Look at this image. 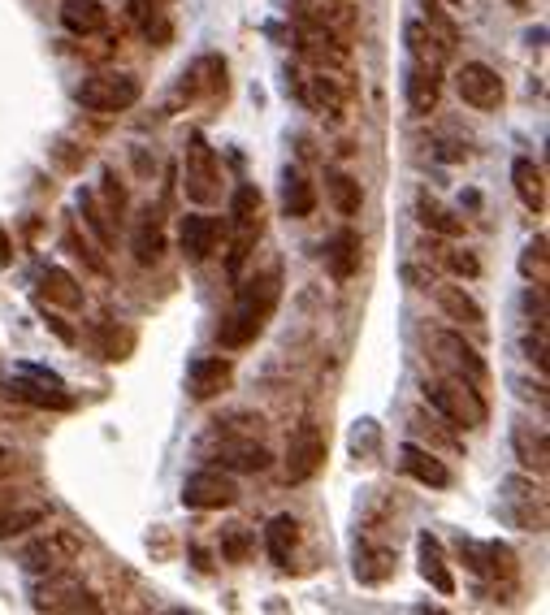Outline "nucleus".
<instances>
[{"label": "nucleus", "instance_id": "f257e3e1", "mask_svg": "<svg viewBox=\"0 0 550 615\" xmlns=\"http://www.w3.org/2000/svg\"><path fill=\"white\" fill-rule=\"evenodd\" d=\"M278 299H282V273L278 269H269L265 278H252L247 286H239L234 308L217 325V343L226 351H239L247 343H256L260 330H265L269 317H273V308H278Z\"/></svg>", "mask_w": 550, "mask_h": 615}, {"label": "nucleus", "instance_id": "f03ea898", "mask_svg": "<svg viewBox=\"0 0 550 615\" xmlns=\"http://www.w3.org/2000/svg\"><path fill=\"white\" fill-rule=\"evenodd\" d=\"M425 399H429V408L455 429H481L490 421V403L481 395V386L464 382V377H455V373L425 382Z\"/></svg>", "mask_w": 550, "mask_h": 615}, {"label": "nucleus", "instance_id": "7ed1b4c3", "mask_svg": "<svg viewBox=\"0 0 550 615\" xmlns=\"http://www.w3.org/2000/svg\"><path fill=\"white\" fill-rule=\"evenodd\" d=\"M78 104L91 113H126L135 109L139 96H143V83L135 74H117V70H104V74H91L78 83Z\"/></svg>", "mask_w": 550, "mask_h": 615}, {"label": "nucleus", "instance_id": "20e7f679", "mask_svg": "<svg viewBox=\"0 0 550 615\" xmlns=\"http://www.w3.org/2000/svg\"><path fill=\"white\" fill-rule=\"evenodd\" d=\"M182 191L191 204H213L221 195V165L217 152L208 148V139L200 130L187 135V152H182Z\"/></svg>", "mask_w": 550, "mask_h": 615}, {"label": "nucleus", "instance_id": "39448f33", "mask_svg": "<svg viewBox=\"0 0 550 615\" xmlns=\"http://www.w3.org/2000/svg\"><path fill=\"white\" fill-rule=\"evenodd\" d=\"M286 87L295 91L299 104H308V109L321 117H343V109H347V87L334 70H317V65H312V70H291Z\"/></svg>", "mask_w": 550, "mask_h": 615}, {"label": "nucleus", "instance_id": "423d86ee", "mask_svg": "<svg viewBox=\"0 0 550 615\" xmlns=\"http://www.w3.org/2000/svg\"><path fill=\"white\" fill-rule=\"evenodd\" d=\"M260 208H265V200H260V187H252V182H243L239 191H234L230 200V221H234V243H230V278H239L243 260L252 256V247L260 239Z\"/></svg>", "mask_w": 550, "mask_h": 615}, {"label": "nucleus", "instance_id": "0eeeda50", "mask_svg": "<svg viewBox=\"0 0 550 615\" xmlns=\"http://www.w3.org/2000/svg\"><path fill=\"white\" fill-rule=\"evenodd\" d=\"M325 455H330V442H325L321 425L304 421L286 442V486H304L325 468Z\"/></svg>", "mask_w": 550, "mask_h": 615}, {"label": "nucleus", "instance_id": "6e6552de", "mask_svg": "<svg viewBox=\"0 0 550 615\" xmlns=\"http://www.w3.org/2000/svg\"><path fill=\"white\" fill-rule=\"evenodd\" d=\"M230 503H239V486L226 468H200L182 481V507L191 512H221Z\"/></svg>", "mask_w": 550, "mask_h": 615}, {"label": "nucleus", "instance_id": "1a4fd4ad", "mask_svg": "<svg viewBox=\"0 0 550 615\" xmlns=\"http://www.w3.org/2000/svg\"><path fill=\"white\" fill-rule=\"evenodd\" d=\"M503 516L516 529L542 533L546 529V490L533 486L529 477H507L503 481Z\"/></svg>", "mask_w": 550, "mask_h": 615}, {"label": "nucleus", "instance_id": "9d476101", "mask_svg": "<svg viewBox=\"0 0 550 615\" xmlns=\"http://www.w3.org/2000/svg\"><path fill=\"white\" fill-rule=\"evenodd\" d=\"M78 555H83V542H78L70 529H48V533H39L35 542H26L22 568L26 572H61L65 564H74Z\"/></svg>", "mask_w": 550, "mask_h": 615}, {"label": "nucleus", "instance_id": "9b49d317", "mask_svg": "<svg viewBox=\"0 0 550 615\" xmlns=\"http://www.w3.org/2000/svg\"><path fill=\"white\" fill-rule=\"evenodd\" d=\"M455 87H460V100L477 113H494L507 96L499 70H490L486 61H464L460 74H455Z\"/></svg>", "mask_w": 550, "mask_h": 615}, {"label": "nucleus", "instance_id": "f8f14e48", "mask_svg": "<svg viewBox=\"0 0 550 615\" xmlns=\"http://www.w3.org/2000/svg\"><path fill=\"white\" fill-rule=\"evenodd\" d=\"M31 598H35V611H100V598L83 581L65 577V572H48V581L35 585Z\"/></svg>", "mask_w": 550, "mask_h": 615}, {"label": "nucleus", "instance_id": "ddd939ff", "mask_svg": "<svg viewBox=\"0 0 550 615\" xmlns=\"http://www.w3.org/2000/svg\"><path fill=\"white\" fill-rule=\"evenodd\" d=\"M295 44H299V57L312 61L317 70H343L347 57H351L347 44L338 39V31H330L325 22H299Z\"/></svg>", "mask_w": 550, "mask_h": 615}, {"label": "nucleus", "instance_id": "4468645a", "mask_svg": "<svg viewBox=\"0 0 550 615\" xmlns=\"http://www.w3.org/2000/svg\"><path fill=\"white\" fill-rule=\"evenodd\" d=\"M22 373H26V377H9V382H5V395H9V399L31 403V408H52V412H65V408L74 403L48 369H22Z\"/></svg>", "mask_w": 550, "mask_h": 615}, {"label": "nucleus", "instance_id": "2eb2a0df", "mask_svg": "<svg viewBox=\"0 0 550 615\" xmlns=\"http://www.w3.org/2000/svg\"><path fill=\"white\" fill-rule=\"evenodd\" d=\"M434 347H438L442 364H447L455 377H464V382H473V386H486L490 382V364L477 356L473 343H464V334L442 330V334H434Z\"/></svg>", "mask_w": 550, "mask_h": 615}, {"label": "nucleus", "instance_id": "dca6fc26", "mask_svg": "<svg viewBox=\"0 0 550 615\" xmlns=\"http://www.w3.org/2000/svg\"><path fill=\"white\" fill-rule=\"evenodd\" d=\"M204 455L217 468H226V473H265L273 464L269 447H260L252 438H221L217 447H204Z\"/></svg>", "mask_w": 550, "mask_h": 615}, {"label": "nucleus", "instance_id": "f3484780", "mask_svg": "<svg viewBox=\"0 0 550 615\" xmlns=\"http://www.w3.org/2000/svg\"><path fill=\"white\" fill-rule=\"evenodd\" d=\"M217 239H221V221H217V217H208V213L182 217L178 243H182V252H187L191 265H204V260L217 252Z\"/></svg>", "mask_w": 550, "mask_h": 615}, {"label": "nucleus", "instance_id": "a211bd4d", "mask_svg": "<svg viewBox=\"0 0 550 615\" xmlns=\"http://www.w3.org/2000/svg\"><path fill=\"white\" fill-rule=\"evenodd\" d=\"M403 96H408V109L416 117H429L438 109V96H442V74L429 70V65L408 61V70H403Z\"/></svg>", "mask_w": 550, "mask_h": 615}, {"label": "nucleus", "instance_id": "6ab92c4d", "mask_svg": "<svg viewBox=\"0 0 550 615\" xmlns=\"http://www.w3.org/2000/svg\"><path fill=\"white\" fill-rule=\"evenodd\" d=\"M403 44H408V61L429 65V70H438V74L447 70V61H451V52H455L447 39H438L425 22H408V26H403Z\"/></svg>", "mask_w": 550, "mask_h": 615}, {"label": "nucleus", "instance_id": "aec40b11", "mask_svg": "<svg viewBox=\"0 0 550 615\" xmlns=\"http://www.w3.org/2000/svg\"><path fill=\"white\" fill-rule=\"evenodd\" d=\"M399 464H403V473H408L412 481H421V486H429V490H447L451 486V468L442 464L429 447L403 442V447H399Z\"/></svg>", "mask_w": 550, "mask_h": 615}, {"label": "nucleus", "instance_id": "412c9836", "mask_svg": "<svg viewBox=\"0 0 550 615\" xmlns=\"http://www.w3.org/2000/svg\"><path fill=\"white\" fill-rule=\"evenodd\" d=\"M230 382H234V364L226 356H200L187 369V386L195 399H217Z\"/></svg>", "mask_w": 550, "mask_h": 615}, {"label": "nucleus", "instance_id": "4be33fe9", "mask_svg": "<svg viewBox=\"0 0 550 615\" xmlns=\"http://www.w3.org/2000/svg\"><path fill=\"white\" fill-rule=\"evenodd\" d=\"M512 451H516V460L533 468L538 477H546V468H550V442H546V425L538 421H516L512 425Z\"/></svg>", "mask_w": 550, "mask_h": 615}, {"label": "nucleus", "instance_id": "5701e85b", "mask_svg": "<svg viewBox=\"0 0 550 615\" xmlns=\"http://www.w3.org/2000/svg\"><path fill=\"white\" fill-rule=\"evenodd\" d=\"M512 182H516V195L529 213H546V174L533 156H516L512 165Z\"/></svg>", "mask_w": 550, "mask_h": 615}, {"label": "nucleus", "instance_id": "b1692460", "mask_svg": "<svg viewBox=\"0 0 550 615\" xmlns=\"http://www.w3.org/2000/svg\"><path fill=\"white\" fill-rule=\"evenodd\" d=\"M61 26L70 35H100L109 26V9L100 0H61Z\"/></svg>", "mask_w": 550, "mask_h": 615}, {"label": "nucleus", "instance_id": "393cba45", "mask_svg": "<svg viewBox=\"0 0 550 615\" xmlns=\"http://www.w3.org/2000/svg\"><path fill=\"white\" fill-rule=\"evenodd\" d=\"M416 555H421V577L434 585L438 594H455V577H451L447 559H442V542L434 533H421V538H416Z\"/></svg>", "mask_w": 550, "mask_h": 615}, {"label": "nucleus", "instance_id": "a878e982", "mask_svg": "<svg viewBox=\"0 0 550 615\" xmlns=\"http://www.w3.org/2000/svg\"><path fill=\"white\" fill-rule=\"evenodd\" d=\"M325 269H330L334 282H347L351 273L360 269V239L356 230H338L330 243H325Z\"/></svg>", "mask_w": 550, "mask_h": 615}, {"label": "nucleus", "instance_id": "bb28decb", "mask_svg": "<svg viewBox=\"0 0 550 615\" xmlns=\"http://www.w3.org/2000/svg\"><path fill=\"white\" fill-rule=\"evenodd\" d=\"M416 217H421V226L429 234H442V239H460V234H464V217L451 213L447 204H438L429 191L416 195Z\"/></svg>", "mask_w": 550, "mask_h": 615}, {"label": "nucleus", "instance_id": "cd10ccee", "mask_svg": "<svg viewBox=\"0 0 550 615\" xmlns=\"http://www.w3.org/2000/svg\"><path fill=\"white\" fill-rule=\"evenodd\" d=\"M312 208H317V187L299 174V169H286L282 178V213L286 217H312Z\"/></svg>", "mask_w": 550, "mask_h": 615}, {"label": "nucleus", "instance_id": "c85d7f7f", "mask_svg": "<svg viewBox=\"0 0 550 615\" xmlns=\"http://www.w3.org/2000/svg\"><path fill=\"white\" fill-rule=\"evenodd\" d=\"M295 546H299V525H295L291 516H273L269 529H265V551H269V559L278 568H291Z\"/></svg>", "mask_w": 550, "mask_h": 615}, {"label": "nucleus", "instance_id": "c756f323", "mask_svg": "<svg viewBox=\"0 0 550 615\" xmlns=\"http://www.w3.org/2000/svg\"><path fill=\"white\" fill-rule=\"evenodd\" d=\"M438 304L451 321H460V325H486V308H481L464 286H438Z\"/></svg>", "mask_w": 550, "mask_h": 615}, {"label": "nucleus", "instance_id": "7c9ffc66", "mask_svg": "<svg viewBox=\"0 0 550 615\" xmlns=\"http://www.w3.org/2000/svg\"><path fill=\"white\" fill-rule=\"evenodd\" d=\"M130 252H135L139 265H156L165 252V230H161V217H143L135 226V239H130Z\"/></svg>", "mask_w": 550, "mask_h": 615}, {"label": "nucleus", "instance_id": "2f4dec72", "mask_svg": "<svg viewBox=\"0 0 550 615\" xmlns=\"http://www.w3.org/2000/svg\"><path fill=\"white\" fill-rule=\"evenodd\" d=\"M39 291H44V299H52V304H61V308H83V286H78L65 269H44L39 273Z\"/></svg>", "mask_w": 550, "mask_h": 615}, {"label": "nucleus", "instance_id": "473e14b6", "mask_svg": "<svg viewBox=\"0 0 550 615\" xmlns=\"http://www.w3.org/2000/svg\"><path fill=\"white\" fill-rule=\"evenodd\" d=\"M78 213H83L91 234L100 239V247H113L117 243V226H113V217L104 213V204L96 200V191H78Z\"/></svg>", "mask_w": 550, "mask_h": 615}, {"label": "nucleus", "instance_id": "72a5a7b5", "mask_svg": "<svg viewBox=\"0 0 550 615\" xmlns=\"http://www.w3.org/2000/svg\"><path fill=\"white\" fill-rule=\"evenodd\" d=\"M325 187H330V200H334V208H338L343 217H356V213H360V200H364V195H360V182H356V178L330 174V178H325Z\"/></svg>", "mask_w": 550, "mask_h": 615}, {"label": "nucleus", "instance_id": "f704fd0d", "mask_svg": "<svg viewBox=\"0 0 550 615\" xmlns=\"http://www.w3.org/2000/svg\"><path fill=\"white\" fill-rule=\"evenodd\" d=\"M44 507H5L0 512V542L5 538H18V533L26 529H35V525H44Z\"/></svg>", "mask_w": 550, "mask_h": 615}, {"label": "nucleus", "instance_id": "c9c22d12", "mask_svg": "<svg viewBox=\"0 0 550 615\" xmlns=\"http://www.w3.org/2000/svg\"><path fill=\"white\" fill-rule=\"evenodd\" d=\"M520 273L533 282V286H546L550 282V256H546V234H538V239H529L525 256H520Z\"/></svg>", "mask_w": 550, "mask_h": 615}, {"label": "nucleus", "instance_id": "e433bc0d", "mask_svg": "<svg viewBox=\"0 0 550 615\" xmlns=\"http://www.w3.org/2000/svg\"><path fill=\"white\" fill-rule=\"evenodd\" d=\"M421 9H425V26H429V31H434L438 39H447L451 48L460 44V26H455V18L442 9V0H421Z\"/></svg>", "mask_w": 550, "mask_h": 615}, {"label": "nucleus", "instance_id": "4c0bfd02", "mask_svg": "<svg viewBox=\"0 0 550 615\" xmlns=\"http://www.w3.org/2000/svg\"><path fill=\"white\" fill-rule=\"evenodd\" d=\"M356 577L360 581H382L390 577V551H373V546H356Z\"/></svg>", "mask_w": 550, "mask_h": 615}, {"label": "nucleus", "instance_id": "58836bf2", "mask_svg": "<svg viewBox=\"0 0 550 615\" xmlns=\"http://www.w3.org/2000/svg\"><path fill=\"white\" fill-rule=\"evenodd\" d=\"M247 555H252V529L243 525L221 529V559L226 564H247Z\"/></svg>", "mask_w": 550, "mask_h": 615}, {"label": "nucleus", "instance_id": "ea45409f", "mask_svg": "<svg viewBox=\"0 0 550 615\" xmlns=\"http://www.w3.org/2000/svg\"><path fill=\"white\" fill-rule=\"evenodd\" d=\"M104 213L113 217V226L126 213V187H122V178H117L113 169H104Z\"/></svg>", "mask_w": 550, "mask_h": 615}, {"label": "nucleus", "instance_id": "a19ab883", "mask_svg": "<svg viewBox=\"0 0 550 615\" xmlns=\"http://www.w3.org/2000/svg\"><path fill=\"white\" fill-rule=\"evenodd\" d=\"M442 260H447L451 273H460V278H477L481 273V260L473 252H460V247H451V252H442Z\"/></svg>", "mask_w": 550, "mask_h": 615}, {"label": "nucleus", "instance_id": "79ce46f5", "mask_svg": "<svg viewBox=\"0 0 550 615\" xmlns=\"http://www.w3.org/2000/svg\"><path fill=\"white\" fill-rule=\"evenodd\" d=\"M525 351H529V360L546 373V364H550V360H546V334H542V330H538V334H525Z\"/></svg>", "mask_w": 550, "mask_h": 615}, {"label": "nucleus", "instance_id": "37998d69", "mask_svg": "<svg viewBox=\"0 0 550 615\" xmlns=\"http://www.w3.org/2000/svg\"><path fill=\"white\" fill-rule=\"evenodd\" d=\"M48 330H52V334H57V338H61V343H74V330H70V325H65L61 317H48Z\"/></svg>", "mask_w": 550, "mask_h": 615}, {"label": "nucleus", "instance_id": "c03bdc74", "mask_svg": "<svg viewBox=\"0 0 550 615\" xmlns=\"http://www.w3.org/2000/svg\"><path fill=\"white\" fill-rule=\"evenodd\" d=\"M13 260V239H9V230L0 226V265H9Z\"/></svg>", "mask_w": 550, "mask_h": 615}, {"label": "nucleus", "instance_id": "a18cd8bd", "mask_svg": "<svg viewBox=\"0 0 550 615\" xmlns=\"http://www.w3.org/2000/svg\"><path fill=\"white\" fill-rule=\"evenodd\" d=\"M13 499H18V494H13V490H5V486H0V512H5V507H13Z\"/></svg>", "mask_w": 550, "mask_h": 615}, {"label": "nucleus", "instance_id": "49530a36", "mask_svg": "<svg viewBox=\"0 0 550 615\" xmlns=\"http://www.w3.org/2000/svg\"><path fill=\"white\" fill-rule=\"evenodd\" d=\"M5 460H18V455H13L9 447H0V464H5Z\"/></svg>", "mask_w": 550, "mask_h": 615}, {"label": "nucleus", "instance_id": "de8ad7c7", "mask_svg": "<svg viewBox=\"0 0 550 615\" xmlns=\"http://www.w3.org/2000/svg\"><path fill=\"white\" fill-rule=\"evenodd\" d=\"M148 5H156V9H161V5H169V0H148Z\"/></svg>", "mask_w": 550, "mask_h": 615}, {"label": "nucleus", "instance_id": "09e8293b", "mask_svg": "<svg viewBox=\"0 0 550 615\" xmlns=\"http://www.w3.org/2000/svg\"><path fill=\"white\" fill-rule=\"evenodd\" d=\"M507 5H516V9H520V5H525V0H507Z\"/></svg>", "mask_w": 550, "mask_h": 615}]
</instances>
